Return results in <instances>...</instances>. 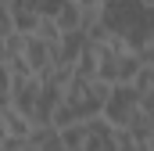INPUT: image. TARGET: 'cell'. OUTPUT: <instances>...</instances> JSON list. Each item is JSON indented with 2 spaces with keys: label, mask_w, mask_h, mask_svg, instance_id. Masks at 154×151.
Masks as SVG:
<instances>
[{
  "label": "cell",
  "mask_w": 154,
  "mask_h": 151,
  "mask_svg": "<svg viewBox=\"0 0 154 151\" xmlns=\"http://www.w3.org/2000/svg\"><path fill=\"white\" fill-rule=\"evenodd\" d=\"M39 101V76H11V108L32 119Z\"/></svg>",
  "instance_id": "cell-6"
},
{
  "label": "cell",
  "mask_w": 154,
  "mask_h": 151,
  "mask_svg": "<svg viewBox=\"0 0 154 151\" xmlns=\"http://www.w3.org/2000/svg\"><path fill=\"white\" fill-rule=\"evenodd\" d=\"M140 112H143V115H147V119L154 122V86L147 90V94H143V97H140Z\"/></svg>",
  "instance_id": "cell-10"
},
{
  "label": "cell",
  "mask_w": 154,
  "mask_h": 151,
  "mask_svg": "<svg viewBox=\"0 0 154 151\" xmlns=\"http://www.w3.org/2000/svg\"><path fill=\"white\" fill-rule=\"evenodd\" d=\"M4 4H7V0H4Z\"/></svg>",
  "instance_id": "cell-14"
},
{
  "label": "cell",
  "mask_w": 154,
  "mask_h": 151,
  "mask_svg": "<svg viewBox=\"0 0 154 151\" xmlns=\"http://www.w3.org/2000/svg\"><path fill=\"white\" fill-rule=\"evenodd\" d=\"M143 69V54L129 50L122 40L111 36V43L97 47V79L108 86H133L136 72Z\"/></svg>",
  "instance_id": "cell-2"
},
{
  "label": "cell",
  "mask_w": 154,
  "mask_h": 151,
  "mask_svg": "<svg viewBox=\"0 0 154 151\" xmlns=\"http://www.w3.org/2000/svg\"><path fill=\"white\" fill-rule=\"evenodd\" d=\"M14 36V14H11V4L0 0V40Z\"/></svg>",
  "instance_id": "cell-9"
},
{
  "label": "cell",
  "mask_w": 154,
  "mask_h": 151,
  "mask_svg": "<svg viewBox=\"0 0 154 151\" xmlns=\"http://www.w3.org/2000/svg\"><path fill=\"white\" fill-rule=\"evenodd\" d=\"M57 133H61V144H65V151H82V148H86V122L65 126V130H57Z\"/></svg>",
  "instance_id": "cell-8"
},
{
  "label": "cell",
  "mask_w": 154,
  "mask_h": 151,
  "mask_svg": "<svg viewBox=\"0 0 154 151\" xmlns=\"http://www.w3.org/2000/svg\"><path fill=\"white\" fill-rule=\"evenodd\" d=\"M0 122H4V133L11 137V140H29V133H32V119H25L22 112H14V108H4L0 112Z\"/></svg>",
  "instance_id": "cell-7"
},
{
  "label": "cell",
  "mask_w": 154,
  "mask_h": 151,
  "mask_svg": "<svg viewBox=\"0 0 154 151\" xmlns=\"http://www.w3.org/2000/svg\"><path fill=\"white\" fill-rule=\"evenodd\" d=\"M143 61H147V65H151V69H154V43H151V47H147V50H143Z\"/></svg>",
  "instance_id": "cell-12"
},
{
  "label": "cell",
  "mask_w": 154,
  "mask_h": 151,
  "mask_svg": "<svg viewBox=\"0 0 154 151\" xmlns=\"http://www.w3.org/2000/svg\"><path fill=\"white\" fill-rule=\"evenodd\" d=\"M136 112H140V94H136L133 86H111V94H108V101H104L100 119L111 122L115 130H122Z\"/></svg>",
  "instance_id": "cell-3"
},
{
  "label": "cell",
  "mask_w": 154,
  "mask_h": 151,
  "mask_svg": "<svg viewBox=\"0 0 154 151\" xmlns=\"http://www.w3.org/2000/svg\"><path fill=\"white\" fill-rule=\"evenodd\" d=\"M100 22L108 25V33L115 40H122L136 54H143L154 43V7L140 4V0H104Z\"/></svg>",
  "instance_id": "cell-1"
},
{
  "label": "cell",
  "mask_w": 154,
  "mask_h": 151,
  "mask_svg": "<svg viewBox=\"0 0 154 151\" xmlns=\"http://www.w3.org/2000/svg\"><path fill=\"white\" fill-rule=\"evenodd\" d=\"M72 4H79V7H100L104 0H72Z\"/></svg>",
  "instance_id": "cell-11"
},
{
  "label": "cell",
  "mask_w": 154,
  "mask_h": 151,
  "mask_svg": "<svg viewBox=\"0 0 154 151\" xmlns=\"http://www.w3.org/2000/svg\"><path fill=\"white\" fill-rule=\"evenodd\" d=\"M4 140H7V133H4V122H0V144H4Z\"/></svg>",
  "instance_id": "cell-13"
},
{
  "label": "cell",
  "mask_w": 154,
  "mask_h": 151,
  "mask_svg": "<svg viewBox=\"0 0 154 151\" xmlns=\"http://www.w3.org/2000/svg\"><path fill=\"white\" fill-rule=\"evenodd\" d=\"M54 50H57V43H43L39 36H25L18 58H22V65L32 76H43L47 69H54Z\"/></svg>",
  "instance_id": "cell-5"
},
{
  "label": "cell",
  "mask_w": 154,
  "mask_h": 151,
  "mask_svg": "<svg viewBox=\"0 0 154 151\" xmlns=\"http://www.w3.org/2000/svg\"><path fill=\"white\" fill-rule=\"evenodd\" d=\"M65 97V86L54 79L50 72L39 76V101H36V112H32V126H54V112Z\"/></svg>",
  "instance_id": "cell-4"
}]
</instances>
